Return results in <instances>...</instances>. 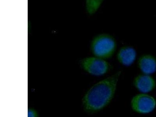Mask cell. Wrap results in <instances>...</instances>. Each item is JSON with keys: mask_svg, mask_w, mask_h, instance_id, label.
Wrapping results in <instances>:
<instances>
[{"mask_svg": "<svg viewBox=\"0 0 156 117\" xmlns=\"http://www.w3.org/2000/svg\"><path fill=\"white\" fill-rule=\"evenodd\" d=\"M81 64L86 72L95 76L104 74L109 68V65L106 61L94 57L83 58L81 61Z\"/></svg>", "mask_w": 156, "mask_h": 117, "instance_id": "3957f363", "label": "cell"}, {"mask_svg": "<svg viewBox=\"0 0 156 117\" xmlns=\"http://www.w3.org/2000/svg\"><path fill=\"white\" fill-rule=\"evenodd\" d=\"M139 67L142 72L146 74L154 73L156 70V61L150 55L142 57L139 61Z\"/></svg>", "mask_w": 156, "mask_h": 117, "instance_id": "8992f818", "label": "cell"}, {"mask_svg": "<svg viewBox=\"0 0 156 117\" xmlns=\"http://www.w3.org/2000/svg\"><path fill=\"white\" fill-rule=\"evenodd\" d=\"M134 84L140 91L143 93H148L154 88L155 83L151 76L147 75H141L135 79Z\"/></svg>", "mask_w": 156, "mask_h": 117, "instance_id": "5b68a950", "label": "cell"}, {"mask_svg": "<svg viewBox=\"0 0 156 117\" xmlns=\"http://www.w3.org/2000/svg\"><path fill=\"white\" fill-rule=\"evenodd\" d=\"M121 71L94 85L83 100V109L88 113L97 112L109 104L115 94Z\"/></svg>", "mask_w": 156, "mask_h": 117, "instance_id": "6da1fadb", "label": "cell"}, {"mask_svg": "<svg viewBox=\"0 0 156 117\" xmlns=\"http://www.w3.org/2000/svg\"><path fill=\"white\" fill-rule=\"evenodd\" d=\"M118 57L121 63L126 66H129L133 63L136 58V51L132 47H123L119 51Z\"/></svg>", "mask_w": 156, "mask_h": 117, "instance_id": "52a82bcc", "label": "cell"}, {"mask_svg": "<svg viewBox=\"0 0 156 117\" xmlns=\"http://www.w3.org/2000/svg\"><path fill=\"white\" fill-rule=\"evenodd\" d=\"M116 44L115 39L107 34L99 35L93 39L91 50L95 56L100 58H110L115 51Z\"/></svg>", "mask_w": 156, "mask_h": 117, "instance_id": "7a4b0ae2", "label": "cell"}, {"mask_svg": "<svg viewBox=\"0 0 156 117\" xmlns=\"http://www.w3.org/2000/svg\"><path fill=\"white\" fill-rule=\"evenodd\" d=\"M28 116L29 117H37L39 114L36 110L33 108H29L28 110Z\"/></svg>", "mask_w": 156, "mask_h": 117, "instance_id": "9c48e42d", "label": "cell"}, {"mask_svg": "<svg viewBox=\"0 0 156 117\" xmlns=\"http://www.w3.org/2000/svg\"><path fill=\"white\" fill-rule=\"evenodd\" d=\"M104 0H86V11L90 15H93L97 12Z\"/></svg>", "mask_w": 156, "mask_h": 117, "instance_id": "ba28073f", "label": "cell"}, {"mask_svg": "<svg viewBox=\"0 0 156 117\" xmlns=\"http://www.w3.org/2000/svg\"><path fill=\"white\" fill-rule=\"evenodd\" d=\"M156 101L154 98L146 94H139L132 100V107L136 112L148 113L155 108Z\"/></svg>", "mask_w": 156, "mask_h": 117, "instance_id": "277c9868", "label": "cell"}]
</instances>
